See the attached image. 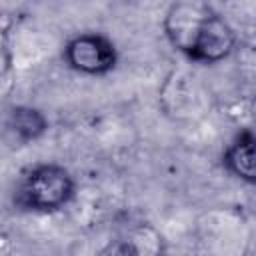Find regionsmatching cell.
<instances>
[{"label":"cell","mask_w":256,"mask_h":256,"mask_svg":"<svg viewBox=\"0 0 256 256\" xmlns=\"http://www.w3.org/2000/svg\"><path fill=\"white\" fill-rule=\"evenodd\" d=\"M164 34L174 50L200 64L228 58L236 46L232 26L206 2H174L164 16Z\"/></svg>","instance_id":"1"},{"label":"cell","mask_w":256,"mask_h":256,"mask_svg":"<svg viewBox=\"0 0 256 256\" xmlns=\"http://www.w3.org/2000/svg\"><path fill=\"white\" fill-rule=\"evenodd\" d=\"M72 174L54 162L30 168L16 186L14 204L24 212L50 214L62 210L74 198Z\"/></svg>","instance_id":"2"},{"label":"cell","mask_w":256,"mask_h":256,"mask_svg":"<svg viewBox=\"0 0 256 256\" xmlns=\"http://www.w3.org/2000/svg\"><path fill=\"white\" fill-rule=\"evenodd\" d=\"M62 58L70 70L86 76L108 74L118 62L114 42L96 32H84L70 38L64 46Z\"/></svg>","instance_id":"3"},{"label":"cell","mask_w":256,"mask_h":256,"mask_svg":"<svg viewBox=\"0 0 256 256\" xmlns=\"http://www.w3.org/2000/svg\"><path fill=\"white\" fill-rule=\"evenodd\" d=\"M4 130L16 144H28L48 130L46 116L32 106H14L4 118Z\"/></svg>","instance_id":"4"},{"label":"cell","mask_w":256,"mask_h":256,"mask_svg":"<svg viewBox=\"0 0 256 256\" xmlns=\"http://www.w3.org/2000/svg\"><path fill=\"white\" fill-rule=\"evenodd\" d=\"M224 166L236 178L252 184L256 180V162H254V136L250 130H244L224 152Z\"/></svg>","instance_id":"5"},{"label":"cell","mask_w":256,"mask_h":256,"mask_svg":"<svg viewBox=\"0 0 256 256\" xmlns=\"http://www.w3.org/2000/svg\"><path fill=\"white\" fill-rule=\"evenodd\" d=\"M160 254V236L152 228L134 230L128 240L122 244V256H158Z\"/></svg>","instance_id":"6"},{"label":"cell","mask_w":256,"mask_h":256,"mask_svg":"<svg viewBox=\"0 0 256 256\" xmlns=\"http://www.w3.org/2000/svg\"><path fill=\"white\" fill-rule=\"evenodd\" d=\"M12 68V52L8 44V26L0 18V78H4Z\"/></svg>","instance_id":"7"}]
</instances>
